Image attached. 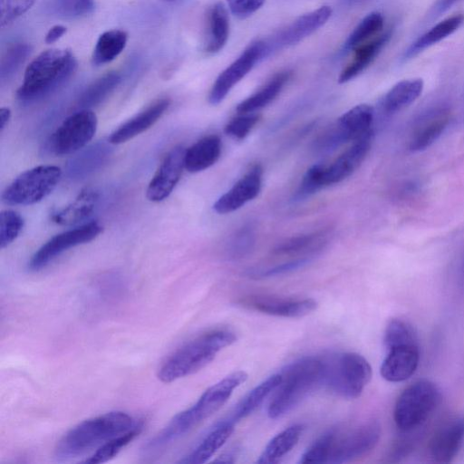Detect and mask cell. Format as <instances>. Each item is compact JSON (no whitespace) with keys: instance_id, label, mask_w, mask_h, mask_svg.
I'll return each mask as SVG.
<instances>
[{"instance_id":"6da1fadb","label":"cell","mask_w":464,"mask_h":464,"mask_svg":"<svg viewBox=\"0 0 464 464\" xmlns=\"http://www.w3.org/2000/svg\"><path fill=\"white\" fill-rule=\"evenodd\" d=\"M246 379V372L237 371L208 388L191 407L176 414L144 445L143 456L154 458L163 453L176 440L218 411L227 402L234 390Z\"/></svg>"},{"instance_id":"7a4b0ae2","label":"cell","mask_w":464,"mask_h":464,"mask_svg":"<svg viewBox=\"0 0 464 464\" xmlns=\"http://www.w3.org/2000/svg\"><path fill=\"white\" fill-rule=\"evenodd\" d=\"M381 437V425L370 420L334 427L321 435L301 456L300 463L341 464L368 454Z\"/></svg>"},{"instance_id":"3957f363","label":"cell","mask_w":464,"mask_h":464,"mask_svg":"<svg viewBox=\"0 0 464 464\" xmlns=\"http://www.w3.org/2000/svg\"><path fill=\"white\" fill-rule=\"evenodd\" d=\"M137 423L123 411H111L85 420L72 428L58 441L54 457L58 461L82 457L131 430Z\"/></svg>"},{"instance_id":"277c9868","label":"cell","mask_w":464,"mask_h":464,"mask_svg":"<svg viewBox=\"0 0 464 464\" xmlns=\"http://www.w3.org/2000/svg\"><path fill=\"white\" fill-rule=\"evenodd\" d=\"M77 61L71 51L49 49L26 67L24 81L16 92L23 103H31L56 92L73 75Z\"/></svg>"},{"instance_id":"5b68a950","label":"cell","mask_w":464,"mask_h":464,"mask_svg":"<svg viewBox=\"0 0 464 464\" xmlns=\"http://www.w3.org/2000/svg\"><path fill=\"white\" fill-rule=\"evenodd\" d=\"M237 340L236 334L227 329L205 333L172 353L160 365L158 378L169 383L191 375L214 360L217 353Z\"/></svg>"},{"instance_id":"8992f818","label":"cell","mask_w":464,"mask_h":464,"mask_svg":"<svg viewBox=\"0 0 464 464\" xmlns=\"http://www.w3.org/2000/svg\"><path fill=\"white\" fill-rule=\"evenodd\" d=\"M324 359L307 356L286 365L279 372L282 380L269 403L267 414L277 419L289 412L319 384L324 383Z\"/></svg>"},{"instance_id":"52a82bcc","label":"cell","mask_w":464,"mask_h":464,"mask_svg":"<svg viewBox=\"0 0 464 464\" xmlns=\"http://www.w3.org/2000/svg\"><path fill=\"white\" fill-rule=\"evenodd\" d=\"M324 383L335 394L355 399L361 395L372 377L368 361L356 353H343L324 359Z\"/></svg>"},{"instance_id":"ba28073f","label":"cell","mask_w":464,"mask_h":464,"mask_svg":"<svg viewBox=\"0 0 464 464\" xmlns=\"http://www.w3.org/2000/svg\"><path fill=\"white\" fill-rule=\"evenodd\" d=\"M440 392L429 380H420L407 387L394 407V421L401 431L420 426L440 402Z\"/></svg>"},{"instance_id":"9c48e42d","label":"cell","mask_w":464,"mask_h":464,"mask_svg":"<svg viewBox=\"0 0 464 464\" xmlns=\"http://www.w3.org/2000/svg\"><path fill=\"white\" fill-rule=\"evenodd\" d=\"M62 169L53 165H40L17 176L2 194L3 201L11 206H28L40 202L56 188Z\"/></svg>"},{"instance_id":"30bf717a","label":"cell","mask_w":464,"mask_h":464,"mask_svg":"<svg viewBox=\"0 0 464 464\" xmlns=\"http://www.w3.org/2000/svg\"><path fill=\"white\" fill-rule=\"evenodd\" d=\"M98 119L91 110H81L67 117L52 133L47 149L56 156L80 151L96 133Z\"/></svg>"},{"instance_id":"8fae6325","label":"cell","mask_w":464,"mask_h":464,"mask_svg":"<svg viewBox=\"0 0 464 464\" xmlns=\"http://www.w3.org/2000/svg\"><path fill=\"white\" fill-rule=\"evenodd\" d=\"M373 109L369 104H359L343 113L336 124L326 131L317 142L323 151H331L340 145L355 141L372 131Z\"/></svg>"},{"instance_id":"7c38bea8","label":"cell","mask_w":464,"mask_h":464,"mask_svg":"<svg viewBox=\"0 0 464 464\" xmlns=\"http://www.w3.org/2000/svg\"><path fill=\"white\" fill-rule=\"evenodd\" d=\"M102 230L98 221H91L55 235L32 256L28 269L34 272L43 269L64 251L93 240Z\"/></svg>"},{"instance_id":"4fadbf2b","label":"cell","mask_w":464,"mask_h":464,"mask_svg":"<svg viewBox=\"0 0 464 464\" xmlns=\"http://www.w3.org/2000/svg\"><path fill=\"white\" fill-rule=\"evenodd\" d=\"M331 14L332 9L330 6H321L316 10L299 16L285 28L273 34V36L263 40L266 57L278 50L301 42L323 26Z\"/></svg>"},{"instance_id":"5bb4252c","label":"cell","mask_w":464,"mask_h":464,"mask_svg":"<svg viewBox=\"0 0 464 464\" xmlns=\"http://www.w3.org/2000/svg\"><path fill=\"white\" fill-rule=\"evenodd\" d=\"M264 58L266 55L263 40L249 44L239 57L218 76L208 95L209 103L212 105L220 103L230 90Z\"/></svg>"},{"instance_id":"9a60e30c","label":"cell","mask_w":464,"mask_h":464,"mask_svg":"<svg viewBox=\"0 0 464 464\" xmlns=\"http://www.w3.org/2000/svg\"><path fill=\"white\" fill-rule=\"evenodd\" d=\"M237 304L262 314L292 318L303 317L317 308V302L311 298L292 299L266 295L244 296Z\"/></svg>"},{"instance_id":"2e32d148","label":"cell","mask_w":464,"mask_h":464,"mask_svg":"<svg viewBox=\"0 0 464 464\" xmlns=\"http://www.w3.org/2000/svg\"><path fill=\"white\" fill-rule=\"evenodd\" d=\"M185 151L182 146H176L165 155L147 188L150 201L160 202L170 195L185 169Z\"/></svg>"},{"instance_id":"e0dca14e","label":"cell","mask_w":464,"mask_h":464,"mask_svg":"<svg viewBox=\"0 0 464 464\" xmlns=\"http://www.w3.org/2000/svg\"><path fill=\"white\" fill-rule=\"evenodd\" d=\"M263 169L254 165L228 191L213 205L218 214L233 212L255 198L261 189Z\"/></svg>"},{"instance_id":"ac0fdd59","label":"cell","mask_w":464,"mask_h":464,"mask_svg":"<svg viewBox=\"0 0 464 464\" xmlns=\"http://www.w3.org/2000/svg\"><path fill=\"white\" fill-rule=\"evenodd\" d=\"M464 440V416L450 418L437 430L429 445L430 456L437 463H449Z\"/></svg>"},{"instance_id":"d6986e66","label":"cell","mask_w":464,"mask_h":464,"mask_svg":"<svg viewBox=\"0 0 464 464\" xmlns=\"http://www.w3.org/2000/svg\"><path fill=\"white\" fill-rule=\"evenodd\" d=\"M372 130L353 142V145L325 166V186L339 183L352 175L368 154L372 140Z\"/></svg>"},{"instance_id":"ffe728a7","label":"cell","mask_w":464,"mask_h":464,"mask_svg":"<svg viewBox=\"0 0 464 464\" xmlns=\"http://www.w3.org/2000/svg\"><path fill=\"white\" fill-rule=\"evenodd\" d=\"M420 361L419 344H402L388 349L381 366L383 379L392 382H402L416 371Z\"/></svg>"},{"instance_id":"44dd1931","label":"cell","mask_w":464,"mask_h":464,"mask_svg":"<svg viewBox=\"0 0 464 464\" xmlns=\"http://www.w3.org/2000/svg\"><path fill=\"white\" fill-rule=\"evenodd\" d=\"M169 104L170 101L168 98L155 101L145 110L117 128L111 134L108 141L113 145L121 144L144 132L161 118Z\"/></svg>"},{"instance_id":"7402d4cb","label":"cell","mask_w":464,"mask_h":464,"mask_svg":"<svg viewBox=\"0 0 464 464\" xmlns=\"http://www.w3.org/2000/svg\"><path fill=\"white\" fill-rule=\"evenodd\" d=\"M110 142L98 141L83 148L66 163L65 171L69 179L80 180L100 169L111 155Z\"/></svg>"},{"instance_id":"603a6c76","label":"cell","mask_w":464,"mask_h":464,"mask_svg":"<svg viewBox=\"0 0 464 464\" xmlns=\"http://www.w3.org/2000/svg\"><path fill=\"white\" fill-rule=\"evenodd\" d=\"M100 200L99 192L92 188H83L70 204L52 216L59 226H74L88 219L96 210Z\"/></svg>"},{"instance_id":"cb8c5ba5","label":"cell","mask_w":464,"mask_h":464,"mask_svg":"<svg viewBox=\"0 0 464 464\" xmlns=\"http://www.w3.org/2000/svg\"><path fill=\"white\" fill-rule=\"evenodd\" d=\"M235 424L230 419L218 422L198 446L179 463L201 464L207 462L228 440L234 431Z\"/></svg>"},{"instance_id":"d4e9b609","label":"cell","mask_w":464,"mask_h":464,"mask_svg":"<svg viewBox=\"0 0 464 464\" xmlns=\"http://www.w3.org/2000/svg\"><path fill=\"white\" fill-rule=\"evenodd\" d=\"M391 36V31H387L356 47L353 60L343 69L338 82L344 83L359 75L372 63L389 42Z\"/></svg>"},{"instance_id":"484cf974","label":"cell","mask_w":464,"mask_h":464,"mask_svg":"<svg viewBox=\"0 0 464 464\" xmlns=\"http://www.w3.org/2000/svg\"><path fill=\"white\" fill-rule=\"evenodd\" d=\"M221 140L217 135H208L195 142L185 151V169L190 173L205 170L218 160Z\"/></svg>"},{"instance_id":"4316f807","label":"cell","mask_w":464,"mask_h":464,"mask_svg":"<svg viewBox=\"0 0 464 464\" xmlns=\"http://www.w3.org/2000/svg\"><path fill=\"white\" fill-rule=\"evenodd\" d=\"M463 23V14H458L442 20L416 39L405 50L402 59L409 60L426 48L440 42L456 32Z\"/></svg>"},{"instance_id":"83f0119b","label":"cell","mask_w":464,"mask_h":464,"mask_svg":"<svg viewBox=\"0 0 464 464\" xmlns=\"http://www.w3.org/2000/svg\"><path fill=\"white\" fill-rule=\"evenodd\" d=\"M229 34V19L223 3H216L209 10L204 50L208 54L218 53L225 46Z\"/></svg>"},{"instance_id":"f1b7e54d","label":"cell","mask_w":464,"mask_h":464,"mask_svg":"<svg viewBox=\"0 0 464 464\" xmlns=\"http://www.w3.org/2000/svg\"><path fill=\"white\" fill-rule=\"evenodd\" d=\"M304 425L294 424L276 434L266 446L256 460L259 464L278 463L298 442Z\"/></svg>"},{"instance_id":"f546056e","label":"cell","mask_w":464,"mask_h":464,"mask_svg":"<svg viewBox=\"0 0 464 464\" xmlns=\"http://www.w3.org/2000/svg\"><path fill=\"white\" fill-rule=\"evenodd\" d=\"M423 81L409 79L397 82L382 100V110L387 113L397 112L411 104L421 94Z\"/></svg>"},{"instance_id":"4dcf8cb0","label":"cell","mask_w":464,"mask_h":464,"mask_svg":"<svg viewBox=\"0 0 464 464\" xmlns=\"http://www.w3.org/2000/svg\"><path fill=\"white\" fill-rule=\"evenodd\" d=\"M281 380V374L275 373L252 389L237 405L229 419L236 423L250 415L278 387Z\"/></svg>"},{"instance_id":"1f68e13d","label":"cell","mask_w":464,"mask_h":464,"mask_svg":"<svg viewBox=\"0 0 464 464\" xmlns=\"http://www.w3.org/2000/svg\"><path fill=\"white\" fill-rule=\"evenodd\" d=\"M289 77L290 72L287 71L276 73L257 92L238 103L237 111L250 113L266 106L280 93Z\"/></svg>"},{"instance_id":"d6a6232c","label":"cell","mask_w":464,"mask_h":464,"mask_svg":"<svg viewBox=\"0 0 464 464\" xmlns=\"http://www.w3.org/2000/svg\"><path fill=\"white\" fill-rule=\"evenodd\" d=\"M127 37L126 32L119 29L102 34L93 49L92 64L100 66L114 60L125 48Z\"/></svg>"},{"instance_id":"836d02e7","label":"cell","mask_w":464,"mask_h":464,"mask_svg":"<svg viewBox=\"0 0 464 464\" xmlns=\"http://www.w3.org/2000/svg\"><path fill=\"white\" fill-rule=\"evenodd\" d=\"M450 122V114L440 111L427 120L413 134L410 140V150L420 151L430 147L442 134Z\"/></svg>"},{"instance_id":"e575fe53","label":"cell","mask_w":464,"mask_h":464,"mask_svg":"<svg viewBox=\"0 0 464 464\" xmlns=\"http://www.w3.org/2000/svg\"><path fill=\"white\" fill-rule=\"evenodd\" d=\"M121 79V75L114 72L97 79L80 96L79 108L81 110H90L101 104L117 88Z\"/></svg>"},{"instance_id":"d590c367","label":"cell","mask_w":464,"mask_h":464,"mask_svg":"<svg viewBox=\"0 0 464 464\" xmlns=\"http://www.w3.org/2000/svg\"><path fill=\"white\" fill-rule=\"evenodd\" d=\"M42 6L53 16L75 19L91 14L95 3L94 0H43Z\"/></svg>"},{"instance_id":"8d00e7d4","label":"cell","mask_w":464,"mask_h":464,"mask_svg":"<svg viewBox=\"0 0 464 464\" xmlns=\"http://www.w3.org/2000/svg\"><path fill=\"white\" fill-rule=\"evenodd\" d=\"M142 421L130 430L108 440L99 447L88 459L82 461L88 464H99L107 462L114 458L125 446L131 442L141 431Z\"/></svg>"},{"instance_id":"74e56055","label":"cell","mask_w":464,"mask_h":464,"mask_svg":"<svg viewBox=\"0 0 464 464\" xmlns=\"http://www.w3.org/2000/svg\"><path fill=\"white\" fill-rule=\"evenodd\" d=\"M383 16L379 12L366 15L353 29L344 43L345 52L354 50L375 36L383 27Z\"/></svg>"},{"instance_id":"f35d334b","label":"cell","mask_w":464,"mask_h":464,"mask_svg":"<svg viewBox=\"0 0 464 464\" xmlns=\"http://www.w3.org/2000/svg\"><path fill=\"white\" fill-rule=\"evenodd\" d=\"M384 344L387 349L402 344L418 343V337L413 326L400 318L392 319L384 331Z\"/></svg>"},{"instance_id":"ab89813d","label":"cell","mask_w":464,"mask_h":464,"mask_svg":"<svg viewBox=\"0 0 464 464\" xmlns=\"http://www.w3.org/2000/svg\"><path fill=\"white\" fill-rule=\"evenodd\" d=\"M325 166L324 163H317L307 169L294 195V201L304 200L325 187Z\"/></svg>"},{"instance_id":"60d3db41","label":"cell","mask_w":464,"mask_h":464,"mask_svg":"<svg viewBox=\"0 0 464 464\" xmlns=\"http://www.w3.org/2000/svg\"><path fill=\"white\" fill-rule=\"evenodd\" d=\"M31 48L26 44H16L9 48L1 61V82L9 80L19 70L30 54Z\"/></svg>"},{"instance_id":"b9f144b4","label":"cell","mask_w":464,"mask_h":464,"mask_svg":"<svg viewBox=\"0 0 464 464\" xmlns=\"http://www.w3.org/2000/svg\"><path fill=\"white\" fill-rule=\"evenodd\" d=\"M24 225L23 217L11 209L0 214V247L5 248L14 242L22 232Z\"/></svg>"},{"instance_id":"7bdbcfd3","label":"cell","mask_w":464,"mask_h":464,"mask_svg":"<svg viewBox=\"0 0 464 464\" xmlns=\"http://www.w3.org/2000/svg\"><path fill=\"white\" fill-rule=\"evenodd\" d=\"M255 244V232L251 225L243 227L235 235L228 246V255L232 258H241L247 255Z\"/></svg>"},{"instance_id":"ee69618b","label":"cell","mask_w":464,"mask_h":464,"mask_svg":"<svg viewBox=\"0 0 464 464\" xmlns=\"http://www.w3.org/2000/svg\"><path fill=\"white\" fill-rule=\"evenodd\" d=\"M36 0H0L1 27L10 24L27 12Z\"/></svg>"},{"instance_id":"f6af8a7d","label":"cell","mask_w":464,"mask_h":464,"mask_svg":"<svg viewBox=\"0 0 464 464\" xmlns=\"http://www.w3.org/2000/svg\"><path fill=\"white\" fill-rule=\"evenodd\" d=\"M318 237L317 233H311L291 237L276 246L273 253L275 255L298 254L311 247Z\"/></svg>"},{"instance_id":"bcb514c9","label":"cell","mask_w":464,"mask_h":464,"mask_svg":"<svg viewBox=\"0 0 464 464\" xmlns=\"http://www.w3.org/2000/svg\"><path fill=\"white\" fill-rule=\"evenodd\" d=\"M242 114L244 115L232 119L225 126V132L237 140H243L246 137L259 120L257 114Z\"/></svg>"},{"instance_id":"7dc6e473","label":"cell","mask_w":464,"mask_h":464,"mask_svg":"<svg viewBox=\"0 0 464 464\" xmlns=\"http://www.w3.org/2000/svg\"><path fill=\"white\" fill-rule=\"evenodd\" d=\"M231 13L238 18H246L256 12L265 0H227Z\"/></svg>"},{"instance_id":"c3c4849f","label":"cell","mask_w":464,"mask_h":464,"mask_svg":"<svg viewBox=\"0 0 464 464\" xmlns=\"http://www.w3.org/2000/svg\"><path fill=\"white\" fill-rule=\"evenodd\" d=\"M310 262L309 257L298 258L292 260L274 267L268 268L265 271L259 272L257 277H269L278 275H283L296 269H299Z\"/></svg>"},{"instance_id":"681fc988","label":"cell","mask_w":464,"mask_h":464,"mask_svg":"<svg viewBox=\"0 0 464 464\" xmlns=\"http://www.w3.org/2000/svg\"><path fill=\"white\" fill-rule=\"evenodd\" d=\"M458 0H436L431 10L430 15L437 17L448 11Z\"/></svg>"},{"instance_id":"f907efd6","label":"cell","mask_w":464,"mask_h":464,"mask_svg":"<svg viewBox=\"0 0 464 464\" xmlns=\"http://www.w3.org/2000/svg\"><path fill=\"white\" fill-rule=\"evenodd\" d=\"M66 32V28L63 25L57 24L49 29L45 35V43L53 44L60 39Z\"/></svg>"},{"instance_id":"816d5d0a","label":"cell","mask_w":464,"mask_h":464,"mask_svg":"<svg viewBox=\"0 0 464 464\" xmlns=\"http://www.w3.org/2000/svg\"><path fill=\"white\" fill-rule=\"evenodd\" d=\"M11 118V111L7 107L0 109V131L2 132L5 126L8 124Z\"/></svg>"},{"instance_id":"f5cc1de1","label":"cell","mask_w":464,"mask_h":464,"mask_svg":"<svg viewBox=\"0 0 464 464\" xmlns=\"http://www.w3.org/2000/svg\"><path fill=\"white\" fill-rule=\"evenodd\" d=\"M363 0H343V2L348 5H355V4H358L360 2H362Z\"/></svg>"},{"instance_id":"db71d44e","label":"cell","mask_w":464,"mask_h":464,"mask_svg":"<svg viewBox=\"0 0 464 464\" xmlns=\"http://www.w3.org/2000/svg\"><path fill=\"white\" fill-rule=\"evenodd\" d=\"M169 1H170V0H169Z\"/></svg>"}]
</instances>
